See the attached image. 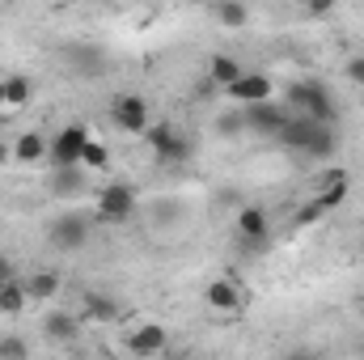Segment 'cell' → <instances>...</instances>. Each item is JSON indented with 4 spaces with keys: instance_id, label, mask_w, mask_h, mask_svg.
Returning <instances> with one entry per match:
<instances>
[{
    "instance_id": "obj_3",
    "label": "cell",
    "mask_w": 364,
    "mask_h": 360,
    "mask_svg": "<svg viewBox=\"0 0 364 360\" xmlns=\"http://www.w3.org/2000/svg\"><path fill=\"white\" fill-rule=\"evenodd\" d=\"M90 233H93V216L81 212V208H68V212H55L47 221V246L60 250V255H77L90 246Z\"/></svg>"
},
{
    "instance_id": "obj_19",
    "label": "cell",
    "mask_w": 364,
    "mask_h": 360,
    "mask_svg": "<svg viewBox=\"0 0 364 360\" xmlns=\"http://www.w3.org/2000/svg\"><path fill=\"white\" fill-rule=\"evenodd\" d=\"M242 73H246V64H242V60H233V55H225V51H216V55L208 60V81H212L216 90H229Z\"/></svg>"
},
{
    "instance_id": "obj_36",
    "label": "cell",
    "mask_w": 364,
    "mask_h": 360,
    "mask_svg": "<svg viewBox=\"0 0 364 360\" xmlns=\"http://www.w3.org/2000/svg\"><path fill=\"white\" fill-rule=\"evenodd\" d=\"M360 305H364V297H360Z\"/></svg>"
},
{
    "instance_id": "obj_20",
    "label": "cell",
    "mask_w": 364,
    "mask_h": 360,
    "mask_svg": "<svg viewBox=\"0 0 364 360\" xmlns=\"http://www.w3.org/2000/svg\"><path fill=\"white\" fill-rule=\"evenodd\" d=\"M123 314V305L114 301V297H106V292H85V309H81V318H93V322H114Z\"/></svg>"
},
{
    "instance_id": "obj_18",
    "label": "cell",
    "mask_w": 364,
    "mask_h": 360,
    "mask_svg": "<svg viewBox=\"0 0 364 360\" xmlns=\"http://www.w3.org/2000/svg\"><path fill=\"white\" fill-rule=\"evenodd\" d=\"M43 335H47L51 344H73V339L81 335V318L68 314V309H47V314H43Z\"/></svg>"
},
{
    "instance_id": "obj_33",
    "label": "cell",
    "mask_w": 364,
    "mask_h": 360,
    "mask_svg": "<svg viewBox=\"0 0 364 360\" xmlns=\"http://www.w3.org/2000/svg\"><path fill=\"white\" fill-rule=\"evenodd\" d=\"M9 162H13V149H9V144L0 140V166H9Z\"/></svg>"
},
{
    "instance_id": "obj_9",
    "label": "cell",
    "mask_w": 364,
    "mask_h": 360,
    "mask_svg": "<svg viewBox=\"0 0 364 360\" xmlns=\"http://www.w3.org/2000/svg\"><path fill=\"white\" fill-rule=\"evenodd\" d=\"M225 97L233 102V106H259V102H275V81L267 73H259V68H246L229 90Z\"/></svg>"
},
{
    "instance_id": "obj_29",
    "label": "cell",
    "mask_w": 364,
    "mask_h": 360,
    "mask_svg": "<svg viewBox=\"0 0 364 360\" xmlns=\"http://www.w3.org/2000/svg\"><path fill=\"white\" fill-rule=\"evenodd\" d=\"M343 73H348V81H352V85H360V90H364V55H352V60L343 64Z\"/></svg>"
},
{
    "instance_id": "obj_8",
    "label": "cell",
    "mask_w": 364,
    "mask_h": 360,
    "mask_svg": "<svg viewBox=\"0 0 364 360\" xmlns=\"http://www.w3.org/2000/svg\"><path fill=\"white\" fill-rule=\"evenodd\" d=\"M246 119V136H263V140H279V132L288 127L292 110L284 102H259V106H242Z\"/></svg>"
},
{
    "instance_id": "obj_34",
    "label": "cell",
    "mask_w": 364,
    "mask_h": 360,
    "mask_svg": "<svg viewBox=\"0 0 364 360\" xmlns=\"http://www.w3.org/2000/svg\"><path fill=\"white\" fill-rule=\"evenodd\" d=\"M356 356H360V360H364V335H360V344H356Z\"/></svg>"
},
{
    "instance_id": "obj_26",
    "label": "cell",
    "mask_w": 364,
    "mask_h": 360,
    "mask_svg": "<svg viewBox=\"0 0 364 360\" xmlns=\"http://www.w3.org/2000/svg\"><path fill=\"white\" fill-rule=\"evenodd\" d=\"M106 166H110V153H106V144L90 140V144H85V153H81V170H106Z\"/></svg>"
},
{
    "instance_id": "obj_16",
    "label": "cell",
    "mask_w": 364,
    "mask_h": 360,
    "mask_svg": "<svg viewBox=\"0 0 364 360\" xmlns=\"http://www.w3.org/2000/svg\"><path fill=\"white\" fill-rule=\"evenodd\" d=\"M47 149H51V140H47L38 127H26V132H17V140H13V162L38 166V162H47Z\"/></svg>"
},
{
    "instance_id": "obj_1",
    "label": "cell",
    "mask_w": 364,
    "mask_h": 360,
    "mask_svg": "<svg viewBox=\"0 0 364 360\" xmlns=\"http://www.w3.org/2000/svg\"><path fill=\"white\" fill-rule=\"evenodd\" d=\"M284 106H288L292 115H305V119L326 123V127L339 123V102H335L331 85L318 81V77H296V81H288V85H284Z\"/></svg>"
},
{
    "instance_id": "obj_10",
    "label": "cell",
    "mask_w": 364,
    "mask_h": 360,
    "mask_svg": "<svg viewBox=\"0 0 364 360\" xmlns=\"http://www.w3.org/2000/svg\"><path fill=\"white\" fill-rule=\"evenodd\" d=\"M170 348V331L161 322H140L132 335H127V352L140 360H157L161 352Z\"/></svg>"
},
{
    "instance_id": "obj_22",
    "label": "cell",
    "mask_w": 364,
    "mask_h": 360,
    "mask_svg": "<svg viewBox=\"0 0 364 360\" xmlns=\"http://www.w3.org/2000/svg\"><path fill=\"white\" fill-rule=\"evenodd\" d=\"M212 127H216V136H220V140H237V136H246V119H242V106H229V110H220Z\"/></svg>"
},
{
    "instance_id": "obj_21",
    "label": "cell",
    "mask_w": 364,
    "mask_h": 360,
    "mask_svg": "<svg viewBox=\"0 0 364 360\" xmlns=\"http://www.w3.org/2000/svg\"><path fill=\"white\" fill-rule=\"evenodd\" d=\"M212 17H216L220 26H229V30L250 26V9H246V4H237V0H220V4L212 9Z\"/></svg>"
},
{
    "instance_id": "obj_25",
    "label": "cell",
    "mask_w": 364,
    "mask_h": 360,
    "mask_svg": "<svg viewBox=\"0 0 364 360\" xmlns=\"http://www.w3.org/2000/svg\"><path fill=\"white\" fill-rule=\"evenodd\" d=\"M212 203H216V208H233V212H242L250 199H246V191H242V186H216Z\"/></svg>"
},
{
    "instance_id": "obj_32",
    "label": "cell",
    "mask_w": 364,
    "mask_h": 360,
    "mask_svg": "<svg viewBox=\"0 0 364 360\" xmlns=\"http://www.w3.org/2000/svg\"><path fill=\"white\" fill-rule=\"evenodd\" d=\"M305 13H309V17H326V13H331V4H326V0H322V4H309V9H305Z\"/></svg>"
},
{
    "instance_id": "obj_17",
    "label": "cell",
    "mask_w": 364,
    "mask_h": 360,
    "mask_svg": "<svg viewBox=\"0 0 364 360\" xmlns=\"http://www.w3.org/2000/svg\"><path fill=\"white\" fill-rule=\"evenodd\" d=\"M182 221H186V203H182L178 195H157V199H149V225H153V229H178Z\"/></svg>"
},
{
    "instance_id": "obj_35",
    "label": "cell",
    "mask_w": 364,
    "mask_h": 360,
    "mask_svg": "<svg viewBox=\"0 0 364 360\" xmlns=\"http://www.w3.org/2000/svg\"><path fill=\"white\" fill-rule=\"evenodd\" d=\"M0 106H9V102H4V81H0Z\"/></svg>"
},
{
    "instance_id": "obj_4",
    "label": "cell",
    "mask_w": 364,
    "mask_h": 360,
    "mask_svg": "<svg viewBox=\"0 0 364 360\" xmlns=\"http://www.w3.org/2000/svg\"><path fill=\"white\" fill-rule=\"evenodd\" d=\"M144 140H149V149H153V157L161 166H186L195 157V140L186 132H178L174 123H153L144 132Z\"/></svg>"
},
{
    "instance_id": "obj_11",
    "label": "cell",
    "mask_w": 364,
    "mask_h": 360,
    "mask_svg": "<svg viewBox=\"0 0 364 360\" xmlns=\"http://www.w3.org/2000/svg\"><path fill=\"white\" fill-rule=\"evenodd\" d=\"M237 238H242L246 246H267V242H272V216H267L263 203H246V208L237 212Z\"/></svg>"
},
{
    "instance_id": "obj_30",
    "label": "cell",
    "mask_w": 364,
    "mask_h": 360,
    "mask_svg": "<svg viewBox=\"0 0 364 360\" xmlns=\"http://www.w3.org/2000/svg\"><path fill=\"white\" fill-rule=\"evenodd\" d=\"M284 360H326V356L314 352V348H292V352H284Z\"/></svg>"
},
{
    "instance_id": "obj_12",
    "label": "cell",
    "mask_w": 364,
    "mask_h": 360,
    "mask_svg": "<svg viewBox=\"0 0 364 360\" xmlns=\"http://www.w3.org/2000/svg\"><path fill=\"white\" fill-rule=\"evenodd\" d=\"M47 191L55 199H81L90 191V170L73 166V170H47Z\"/></svg>"
},
{
    "instance_id": "obj_23",
    "label": "cell",
    "mask_w": 364,
    "mask_h": 360,
    "mask_svg": "<svg viewBox=\"0 0 364 360\" xmlns=\"http://www.w3.org/2000/svg\"><path fill=\"white\" fill-rule=\"evenodd\" d=\"M26 305H30V297H26V284H21V280L13 275V280H9V284L0 288V314H13V318H17V314H21Z\"/></svg>"
},
{
    "instance_id": "obj_2",
    "label": "cell",
    "mask_w": 364,
    "mask_h": 360,
    "mask_svg": "<svg viewBox=\"0 0 364 360\" xmlns=\"http://www.w3.org/2000/svg\"><path fill=\"white\" fill-rule=\"evenodd\" d=\"M279 144L292 149V153H301V157L331 162L335 149H339V136H335V127H326V123H314V119H305V115H292L288 127L279 132Z\"/></svg>"
},
{
    "instance_id": "obj_6",
    "label": "cell",
    "mask_w": 364,
    "mask_h": 360,
    "mask_svg": "<svg viewBox=\"0 0 364 360\" xmlns=\"http://www.w3.org/2000/svg\"><path fill=\"white\" fill-rule=\"evenodd\" d=\"M90 127L85 123H64L55 136H51V149H47V166L51 170H73V166H81V153H85V144H90Z\"/></svg>"
},
{
    "instance_id": "obj_24",
    "label": "cell",
    "mask_w": 364,
    "mask_h": 360,
    "mask_svg": "<svg viewBox=\"0 0 364 360\" xmlns=\"http://www.w3.org/2000/svg\"><path fill=\"white\" fill-rule=\"evenodd\" d=\"M30 97H34V85H30V77H21V73L4 77V102H9L13 110H21Z\"/></svg>"
},
{
    "instance_id": "obj_28",
    "label": "cell",
    "mask_w": 364,
    "mask_h": 360,
    "mask_svg": "<svg viewBox=\"0 0 364 360\" xmlns=\"http://www.w3.org/2000/svg\"><path fill=\"white\" fill-rule=\"evenodd\" d=\"M318 221H326V212H322L314 199H309V203H301V208L292 212V225H296V229H309V225H318Z\"/></svg>"
},
{
    "instance_id": "obj_5",
    "label": "cell",
    "mask_w": 364,
    "mask_h": 360,
    "mask_svg": "<svg viewBox=\"0 0 364 360\" xmlns=\"http://www.w3.org/2000/svg\"><path fill=\"white\" fill-rule=\"evenodd\" d=\"M136 212H140V191H136L132 182H106V186L97 191V208H93L97 221L123 225V221H132Z\"/></svg>"
},
{
    "instance_id": "obj_13",
    "label": "cell",
    "mask_w": 364,
    "mask_h": 360,
    "mask_svg": "<svg viewBox=\"0 0 364 360\" xmlns=\"http://www.w3.org/2000/svg\"><path fill=\"white\" fill-rule=\"evenodd\" d=\"M203 301L216 309V314H237L242 305H246V297H242V288L229 280V275H216L208 288H203Z\"/></svg>"
},
{
    "instance_id": "obj_14",
    "label": "cell",
    "mask_w": 364,
    "mask_h": 360,
    "mask_svg": "<svg viewBox=\"0 0 364 360\" xmlns=\"http://www.w3.org/2000/svg\"><path fill=\"white\" fill-rule=\"evenodd\" d=\"M21 284H26V297H30L34 305H51V301L60 297V288H64V275L51 271V268H38V271H30Z\"/></svg>"
},
{
    "instance_id": "obj_31",
    "label": "cell",
    "mask_w": 364,
    "mask_h": 360,
    "mask_svg": "<svg viewBox=\"0 0 364 360\" xmlns=\"http://www.w3.org/2000/svg\"><path fill=\"white\" fill-rule=\"evenodd\" d=\"M9 280H13V263H9V259H4V255H0V288H4V284H9Z\"/></svg>"
},
{
    "instance_id": "obj_27",
    "label": "cell",
    "mask_w": 364,
    "mask_h": 360,
    "mask_svg": "<svg viewBox=\"0 0 364 360\" xmlns=\"http://www.w3.org/2000/svg\"><path fill=\"white\" fill-rule=\"evenodd\" d=\"M0 360H30V344L21 335H0Z\"/></svg>"
},
{
    "instance_id": "obj_7",
    "label": "cell",
    "mask_w": 364,
    "mask_h": 360,
    "mask_svg": "<svg viewBox=\"0 0 364 360\" xmlns=\"http://www.w3.org/2000/svg\"><path fill=\"white\" fill-rule=\"evenodd\" d=\"M110 123L119 127V132H127V136H144L149 127H153V119H149V97L144 93H114L110 97Z\"/></svg>"
},
{
    "instance_id": "obj_15",
    "label": "cell",
    "mask_w": 364,
    "mask_h": 360,
    "mask_svg": "<svg viewBox=\"0 0 364 360\" xmlns=\"http://www.w3.org/2000/svg\"><path fill=\"white\" fill-rule=\"evenodd\" d=\"M64 55H68V64H73V73H77V77H102V73H106V64H110V60H106V51H102V47H93V43H73Z\"/></svg>"
}]
</instances>
